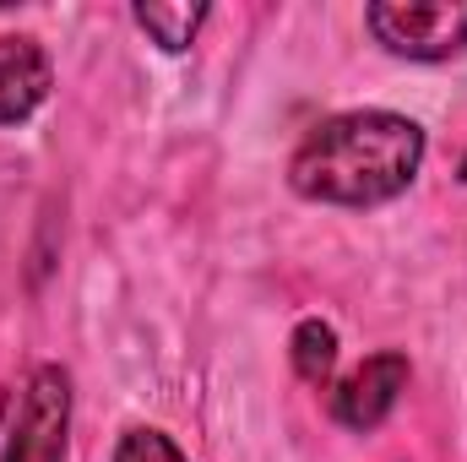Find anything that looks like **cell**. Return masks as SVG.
Returning a JSON list of instances; mask_svg holds the SVG:
<instances>
[{
    "mask_svg": "<svg viewBox=\"0 0 467 462\" xmlns=\"http://www.w3.org/2000/svg\"><path fill=\"white\" fill-rule=\"evenodd\" d=\"M424 169V131L391 110H353L321 120L288 158V185L305 202L375 207L402 196Z\"/></svg>",
    "mask_w": 467,
    "mask_h": 462,
    "instance_id": "obj_1",
    "label": "cell"
},
{
    "mask_svg": "<svg viewBox=\"0 0 467 462\" xmlns=\"http://www.w3.org/2000/svg\"><path fill=\"white\" fill-rule=\"evenodd\" d=\"M364 22L402 60H451L467 49V0H375Z\"/></svg>",
    "mask_w": 467,
    "mask_h": 462,
    "instance_id": "obj_2",
    "label": "cell"
},
{
    "mask_svg": "<svg viewBox=\"0 0 467 462\" xmlns=\"http://www.w3.org/2000/svg\"><path fill=\"white\" fill-rule=\"evenodd\" d=\"M66 419H71V381L60 364H38L27 392L16 397L11 462H66Z\"/></svg>",
    "mask_w": 467,
    "mask_h": 462,
    "instance_id": "obj_3",
    "label": "cell"
},
{
    "mask_svg": "<svg viewBox=\"0 0 467 462\" xmlns=\"http://www.w3.org/2000/svg\"><path fill=\"white\" fill-rule=\"evenodd\" d=\"M402 392H408V353H375L332 392V414H337V425L364 436V430L386 425V414L397 408Z\"/></svg>",
    "mask_w": 467,
    "mask_h": 462,
    "instance_id": "obj_4",
    "label": "cell"
},
{
    "mask_svg": "<svg viewBox=\"0 0 467 462\" xmlns=\"http://www.w3.org/2000/svg\"><path fill=\"white\" fill-rule=\"evenodd\" d=\"M49 82H55V71H49V55L38 49V38H27V33L0 38V125H16L33 115L49 99Z\"/></svg>",
    "mask_w": 467,
    "mask_h": 462,
    "instance_id": "obj_5",
    "label": "cell"
},
{
    "mask_svg": "<svg viewBox=\"0 0 467 462\" xmlns=\"http://www.w3.org/2000/svg\"><path fill=\"white\" fill-rule=\"evenodd\" d=\"M130 16H136V27H141L158 49L180 55V49H191L196 27L207 22V5H147V0H141Z\"/></svg>",
    "mask_w": 467,
    "mask_h": 462,
    "instance_id": "obj_6",
    "label": "cell"
},
{
    "mask_svg": "<svg viewBox=\"0 0 467 462\" xmlns=\"http://www.w3.org/2000/svg\"><path fill=\"white\" fill-rule=\"evenodd\" d=\"M294 370L310 386H327L332 381V370H337V332L321 316H310V321L294 327Z\"/></svg>",
    "mask_w": 467,
    "mask_h": 462,
    "instance_id": "obj_7",
    "label": "cell"
},
{
    "mask_svg": "<svg viewBox=\"0 0 467 462\" xmlns=\"http://www.w3.org/2000/svg\"><path fill=\"white\" fill-rule=\"evenodd\" d=\"M115 462H185V452L163 436V430H147V425H136V430H125L115 446Z\"/></svg>",
    "mask_w": 467,
    "mask_h": 462,
    "instance_id": "obj_8",
    "label": "cell"
},
{
    "mask_svg": "<svg viewBox=\"0 0 467 462\" xmlns=\"http://www.w3.org/2000/svg\"><path fill=\"white\" fill-rule=\"evenodd\" d=\"M11 446H16V397L0 403V462H11Z\"/></svg>",
    "mask_w": 467,
    "mask_h": 462,
    "instance_id": "obj_9",
    "label": "cell"
}]
</instances>
